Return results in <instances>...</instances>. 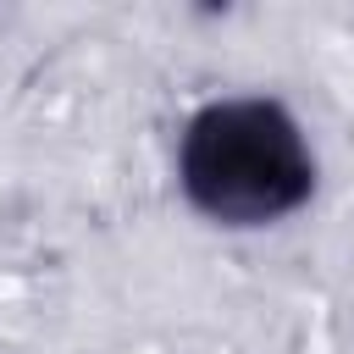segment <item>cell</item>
Segmentation results:
<instances>
[{
  "label": "cell",
  "mask_w": 354,
  "mask_h": 354,
  "mask_svg": "<svg viewBox=\"0 0 354 354\" xmlns=\"http://www.w3.org/2000/svg\"><path fill=\"white\" fill-rule=\"evenodd\" d=\"M177 183L188 205L221 227H271L315 194V149L282 100L232 94L188 116Z\"/></svg>",
  "instance_id": "cell-1"
}]
</instances>
